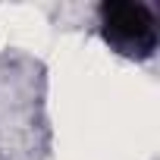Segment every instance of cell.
Returning <instances> with one entry per match:
<instances>
[{"label": "cell", "mask_w": 160, "mask_h": 160, "mask_svg": "<svg viewBox=\"0 0 160 160\" xmlns=\"http://www.w3.org/2000/svg\"><path fill=\"white\" fill-rule=\"evenodd\" d=\"M101 35L104 41L129 57V60H148L157 50V19L148 3L138 0H107L98 10Z\"/></svg>", "instance_id": "cell-1"}]
</instances>
